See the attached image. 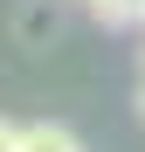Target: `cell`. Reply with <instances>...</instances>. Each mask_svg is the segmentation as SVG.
<instances>
[{
	"mask_svg": "<svg viewBox=\"0 0 145 152\" xmlns=\"http://www.w3.org/2000/svg\"><path fill=\"white\" fill-rule=\"evenodd\" d=\"M138 118H145V90H138Z\"/></svg>",
	"mask_w": 145,
	"mask_h": 152,
	"instance_id": "cell-4",
	"label": "cell"
},
{
	"mask_svg": "<svg viewBox=\"0 0 145 152\" xmlns=\"http://www.w3.org/2000/svg\"><path fill=\"white\" fill-rule=\"evenodd\" d=\"M0 152H21V124H7V118H0Z\"/></svg>",
	"mask_w": 145,
	"mask_h": 152,
	"instance_id": "cell-3",
	"label": "cell"
},
{
	"mask_svg": "<svg viewBox=\"0 0 145 152\" xmlns=\"http://www.w3.org/2000/svg\"><path fill=\"white\" fill-rule=\"evenodd\" d=\"M21 152H83L69 124H21Z\"/></svg>",
	"mask_w": 145,
	"mask_h": 152,
	"instance_id": "cell-1",
	"label": "cell"
},
{
	"mask_svg": "<svg viewBox=\"0 0 145 152\" xmlns=\"http://www.w3.org/2000/svg\"><path fill=\"white\" fill-rule=\"evenodd\" d=\"M90 14L104 21V28H138L145 21V0H90Z\"/></svg>",
	"mask_w": 145,
	"mask_h": 152,
	"instance_id": "cell-2",
	"label": "cell"
}]
</instances>
